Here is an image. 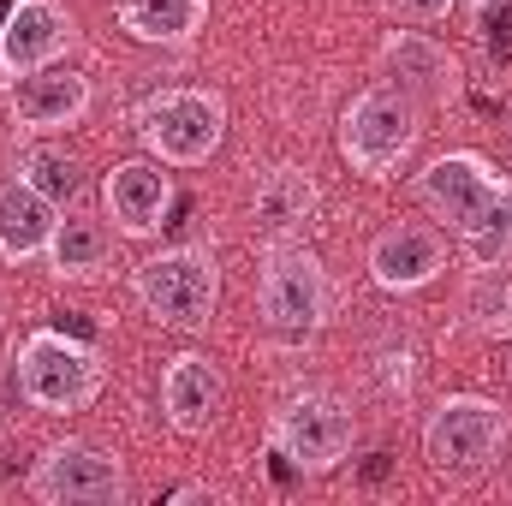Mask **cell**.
I'll list each match as a JSON object with an SVG mask.
<instances>
[{
	"mask_svg": "<svg viewBox=\"0 0 512 506\" xmlns=\"http://www.w3.org/2000/svg\"><path fill=\"white\" fill-rule=\"evenodd\" d=\"M12 381H18V399L30 411H48V417H66V411H84L96 405L108 364L90 340L78 334H60V328H30L18 346H12Z\"/></svg>",
	"mask_w": 512,
	"mask_h": 506,
	"instance_id": "obj_1",
	"label": "cell"
},
{
	"mask_svg": "<svg viewBox=\"0 0 512 506\" xmlns=\"http://www.w3.org/2000/svg\"><path fill=\"white\" fill-rule=\"evenodd\" d=\"M256 304H262V322L280 340H310L334 316V280L304 239H274V245H262Z\"/></svg>",
	"mask_w": 512,
	"mask_h": 506,
	"instance_id": "obj_2",
	"label": "cell"
},
{
	"mask_svg": "<svg viewBox=\"0 0 512 506\" xmlns=\"http://www.w3.org/2000/svg\"><path fill=\"white\" fill-rule=\"evenodd\" d=\"M131 292H137V304H143L161 328L203 334V328L215 322V304H221V256L209 251V245L155 251L131 268Z\"/></svg>",
	"mask_w": 512,
	"mask_h": 506,
	"instance_id": "obj_3",
	"label": "cell"
},
{
	"mask_svg": "<svg viewBox=\"0 0 512 506\" xmlns=\"http://www.w3.org/2000/svg\"><path fill=\"white\" fill-rule=\"evenodd\" d=\"M417 137H423V108L405 90H393V84L358 90L352 108L340 114V155H346V167L376 179V185L393 179L411 161Z\"/></svg>",
	"mask_w": 512,
	"mask_h": 506,
	"instance_id": "obj_4",
	"label": "cell"
},
{
	"mask_svg": "<svg viewBox=\"0 0 512 506\" xmlns=\"http://www.w3.org/2000/svg\"><path fill=\"white\" fill-rule=\"evenodd\" d=\"M507 447V411L483 393H447L423 423V459L447 483L483 477Z\"/></svg>",
	"mask_w": 512,
	"mask_h": 506,
	"instance_id": "obj_5",
	"label": "cell"
},
{
	"mask_svg": "<svg viewBox=\"0 0 512 506\" xmlns=\"http://www.w3.org/2000/svg\"><path fill=\"white\" fill-rule=\"evenodd\" d=\"M227 137V102L215 90L179 84V90H155L137 108V143L161 161V167H203Z\"/></svg>",
	"mask_w": 512,
	"mask_h": 506,
	"instance_id": "obj_6",
	"label": "cell"
},
{
	"mask_svg": "<svg viewBox=\"0 0 512 506\" xmlns=\"http://www.w3.org/2000/svg\"><path fill=\"white\" fill-rule=\"evenodd\" d=\"M268 447L304 471V477H322V471H340L358 447V417L340 393H292L280 411H274V429H268Z\"/></svg>",
	"mask_w": 512,
	"mask_h": 506,
	"instance_id": "obj_7",
	"label": "cell"
},
{
	"mask_svg": "<svg viewBox=\"0 0 512 506\" xmlns=\"http://www.w3.org/2000/svg\"><path fill=\"white\" fill-rule=\"evenodd\" d=\"M24 489L42 506H120L126 501V465L90 441H54L30 465Z\"/></svg>",
	"mask_w": 512,
	"mask_h": 506,
	"instance_id": "obj_8",
	"label": "cell"
},
{
	"mask_svg": "<svg viewBox=\"0 0 512 506\" xmlns=\"http://www.w3.org/2000/svg\"><path fill=\"white\" fill-rule=\"evenodd\" d=\"M376 78L405 90L417 108H441L459 96V60L429 30H387L376 48Z\"/></svg>",
	"mask_w": 512,
	"mask_h": 506,
	"instance_id": "obj_9",
	"label": "cell"
},
{
	"mask_svg": "<svg viewBox=\"0 0 512 506\" xmlns=\"http://www.w3.org/2000/svg\"><path fill=\"white\" fill-rule=\"evenodd\" d=\"M72 36H78V24L60 0H12L6 18H0V78L18 84L42 66L66 60Z\"/></svg>",
	"mask_w": 512,
	"mask_h": 506,
	"instance_id": "obj_10",
	"label": "cell"
},
{
	"mask_svg": "<svg viewBox=\"0 0 512 506\" xmlns=\"http://www.w3.org/2000/svg\"><path fill=\"white\" fill-rule=\"evenodd\" d=\"M221 411H227V376H221L215 358H203V352L167 358V370H161V417H167L173 435L197 441V435H209L221 423Z\"/></svg>",
	"mask_w": 512,
	"mask_h": 506,
	"instance_id": "obj_11",
	"label": "cell"
},
{
	"mask_svg": "<svg viewBox=\"0 0 512 506\" xmlns=\"http://www.w3.org/2000/svg\"><path fill=\"white\" fill-rule=\"evenodd\" d=\"M102 209H108L120 239H149V233H161V221L173 209V179L161 173L155 155L120 161L102 173Z\"/></svg>",
	"mask_w": 512,
	"mask_h": 506,
	"instance_id": "obj_12",
	"label": "cell"
},
{
	"mask_svg": "<svg viewBox=\"0 0 512 506\" xmlns=\"http://www.w3.org/2000/svg\"><path fill=\"white\" fill-rule=\"evenodd\" d=\"M495 185H501V173H495L477 149H453V155H441V161H429V167L417 173V203H423L435 221H447V227L459 233V227H471V215L495 197Z\"/></svg>",
	"mask_w": 512,
	"mask_h": 506,
	"instance_id": "obj_13",
	"label": "cell"
},
{
	"mask_svg": "<svg viewBox=\"0 0 512 506\" xmlns=\"http://www.w3.org/2000/svg\"><path fill=\"white\" fill-rule=\"evenodd\" d=\"M90 102H96L90 78H84L78 66H66V60H54V66H42V72H30V78L12 84V120L24 131L78 126V120L90 114Z\"/></svg>",
	"mask_w": 512,
	"mask_h": 506,
	"instance_id": "obj_14",
	"label": "cell"
},
{
	"mask_svg": "<svg viewBox=\"0 0 512 506\" xmlns=\"http://www.w3.org/2000/svg\"><path fill=\"white\" fill-rule=\"evenodd\" d=\"M316 209H322V185H316L310 167L280 161V167H268V173L256 179L251 215H256L262 245H274V239H298V233L316 221Z\"/></svg>",
	"mask_w": 512,
	"mask_h": 506,
	"instance_id": "obj_15",
	"label": "cell"
},
{
	"mask_svg": "<svg viewBox=\"0 0 512 506\" xmlns=\"http://www.w3.org/2000/svg\"><path fill=\"white\" fill-rule=\"evenodd\" d=\"M447 268V239L435 227H387L370 245V280L382 292H423Z\"/></svg>",
	"mask_w": 512,
	"mask_h": 506,
	"instance_id": "obj_16",
	"label": "cell"
},
{
	"mask_svg": "<svg viewBox=\"0 0 512 506\" xmlns=\"http://www.w3.org/2000/svg\"><path fill=\"white\" fill-rule=\"evenodd\" d=\"M60 227V203L36 191L24 173L0 179V262H36Z\"/></svg>",
	"mask_w": 512,
	"mask_h": 506,
	"instance_id": "obj_17",
	"label": "cell"
},
{
	"mask_svg": "<svg viewBox=\"0 0 512 506\" xmlns=\"http://www.w3.org/2000/svg\"><path fill=\"white\" fill-rule=\"evenodd\" d=\"M42 262H48L54 280H96L114 262V227L102 215H90V209H66Z\"/></svg>",
	"mask_w": 512,
	"mask_h": 506,
	"instance_id": "obj_18",
	"label": "cell"
},
{
	"mask_svg": "<svg viewBox=\"0 0 512 506\" xmlns=\"http://www.w3.org/2000/svg\"><path fill=\"white\" fill-rule=\"evenodd\" d=\"M459 322L477 340H512V256L471 262V274L459 286Z\"/></svg>",
	"mask_w": 512,
	"mask_h": 506,
	"instance_id": "obj_19",
	"label": "cell"
},
{
	"mask_svg": "<svg viewBox=\"0 0 512 506\" xmlns=\"http://www.w3.org/2000/svg\"><path fill=\"white\" fill-rule=\"evenodd\" d=\"M209 24V0H120V30L149 48H185Z\"/></svg>",
	"mask_w": 512,
	"mask_h": 506,
	"instance_id": "obj_20",
	"label": "cell"
},
{
	"mask_svg": "<svg viewBox=\"0 0 512 506\" xmlns=\"http://www.w3.org/2000/svg\"><path fill=\"white\" fill-rule=\"evenodd\" d=\"M459 245L471 262H501L512 256V179L501 173V185H495V197L471 215V227H459Z\"/></svg>",
	"mask_w": 512,
	"mask_h": 506,
	"instance_id": "obj_21",
	"label": "cell"
},
{
	"mask_svg": "<svg viewBox=\"0 0 512 506\" xmlns=\"http://www.w3.org/2000/svg\"><path fill=\"white\" fill-rule=\"evenodd\" d=\"M18 173H24L36 191H48L54 203H66L72 185H78V167H72V155H60V149H24V155H18Z\"/></svg>",
	"mask_w": 512,
	"mask_h": 506,
	"instance_id": "obj_22",
	"label": "cell"
},
{
	"mask_svg": "<svg viewBox=\"0 0 512 506\" xmlns=\"http://www.w3.org/2000/svg\"><path fill=\"white\" fill-rule=\"evenodd\" d=\"M382 6L399 18V24H441L459 0H382Z\"/></svg>",
	"mask_w": 512,
	"mask_h": 506,
	"instance_id": "obj_23",
	"label": "cell"
},
{
	"mask_svg": "<svg viewBox=\"0 0 512 506\" xmlns=\"http://www.w3.org/2000/svg\"><path fill=\"white\" fill-rule=\"evenodd\" d=\"M167 501H215V495H209V489H203V483H185V489H173V495H167Z\"/></svg>",
	"mask_w": 512,
	"mask_h": 506,
	"instance_id": "obj_24",
	"label": "cell"
},
{
	"mask_svg": "<svg viewBox=\"0 0 512 506\" xmlns=\"http://www.w3.org/2000/svg\"><path fill=\"white\" fill-rule=\"evenodd\" d=\"M471 6H477V12H489V6H507V0H471Z\"/></svg>",
	"mask_w": 512,
	"mask_h": 506,
	"instance_id": "obj_25",
	"label": "cell"
}]
</instances>
